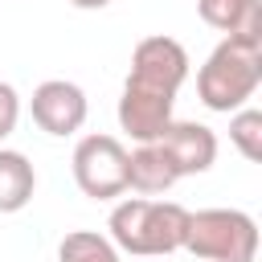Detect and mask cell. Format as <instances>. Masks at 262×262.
<instances>
[{
  "label": "cell",
  "mask_w": 262,
  "mask_h": 262,
  "mask_svg": "<svg viewBox=\"0 0 262 262\" xmlns=\"http://www.w3.org/2000/svg\"><path fill=\"white\" fill-rule=\"evenodd\" d=\"M111 242L123 254L139 258H164L184 250V229H188V209L176 201H151V196H127L111 209Z\"/></svg>",
  "instance_id": "1"
},
{
  "label": "cell",
  "mask_w": 262,
  "mask_h": 262,
  "mask_svg": "<svg viewBox=\"0 0 262 262\" xmlns=\"http://www.w3.org/2000/svg\"><path fill=\"white\" fill-rule=\"evenodd\" d=\"M258 82H262V41L221 37L217 49L196 70V98L217 115H233L254 98Z\"/></svg>",
  "instance_id": "2"
},
{
  "label": "cell",
  "mask_w": 262,
  "mask_h": 262,
  "mask_svg": "<svg viewBox=\"0 0 262 262\" xmlns=\"http://www.w3.org/2000/svg\"><path fill=\"white\" fill-rule=\"evenodd\" d=\"M184 250L201 262H254L258 221L242 209H196L188 213Z\"/></svg>",
  "instance_id": "3"
},
{
  "label": "cell",
  "mask_w": 262,
  "mask_h": 262,
  "mask_svg": "<svg viewBox=\"0 0 262 262\" xmlns=\"http://www.w3.org/2000/svg\"><path fill=\"white\" fill-rule=\"evenodd\" d=\"M74 180L90 201H115L127 192V147L115 135H82L74 147Z\"/></svg>",
  "instance_id": "4"
},
{
  "label": "cell",
  "mask_w": 262,
  "mask_h": 262,
  "mask_svg": "<svg viewBox=\"0 0 262 262\" xmlns=\"http://www.w3.org/2000/svg\"><path fill=\"white\" fill-rule=\"evenodd\" d=\"M188 78V49L176 41V37H143L131 53V70H127V82L131 86H143V90H160V94H172L184 86Z\"/></svg>",
  "instance_id": "5"
},
{
  "label": "cell",
  "mask_w": 262,
  "mask_h": 262,
  "mask_svg": "<svg viewBox=\"0 0 262 262\" xmlns=\"http://www.w3.org/2000/svg\"><path fill=\"white\" fill-rule=\"evenodd\" d=\"M29 115L45 135H74V131H82V123L90 115V102H86V90L78 82L49 78V82H41L33 90Z\"/></svg>",
  "instance_id": "6"
},
{
  "label": "cell",
  "mask_w": 262,
  "mask_h": 262,
  "mask_svg": "<svg viewBox=\"0 0 262 262\" xmlns=\"http://www.w3.org/2000/svg\"><path fill=\"white\" fill-rule=\"evenodd\" d=\"M156 143H160L164 156L172 160L176 176H201V172H209L213 160H217V135H213V127L192 123V119H172Z\"/></svg>",
  "instance_id": "7"
},
{
  "label": "cell",
  "mask_w": 262,
  "mask_h": 262,
  "mask_svg": "<svg viewBox=\"0 0 262 262\" xmlns=\"http://www.w3.org/2000/svg\"><path fill=\"white\" fill-rule=\"evenodd\" d=\"M172 106H176L172 94H160V90H143V86L123 82V94H119V127L135 143H156L164 135V127L172 123Z\"/></svg>",
  "instance_id": "8"
},
{
  "label": "cell",
  "mask_w": 262,
  "mask_h": 262,
  "mask_svg": "<svg viewBox=\"0 0 262 262\" xmlns=\"http://www.w3.org/2000/svg\"><path fill=\"white\" fill-rule=\"evenodd\" d=\"M176 168L164 156L160 143H139L135 151H127V188L139 196H160L176 184Z\"/></svg>",
  "instance_id": "9"
},
{
  "label": "cell",
  "mask_w": 262,
  "mask_h": 262,
  "mask_svg": "<svg viewBox=\"0 0 262 262\" xmlns=\"http://www.w3.org/2000/svg\"><path fill=\"white\" fill-rule=\"evenodd\" d=\"M196 12L209 29L225 33V37L262 41V0H196Z\"/></svg>",
  "instance_id": "10"
},
{
  "label": "cell",
  "mask_w": 262,
  "mask_h": 262,
  "mask_svg": "<svg viewBox=\"0 0 262 262\" xmlns=\"http://www.w3.org/2000/svg\"><path fill=\"white\" fill-rule=\"evenodd\" d=\"M37 192V172L25 151L0 147V213H20Z\"/></svg>",
  "instance_id": "11"
},
{
  "label": "cell",
  "mask_w": 262,
  "mask_h": 262,
  "mask_svg": "<svg viewBox=\"0 0 262 262\" xmlns=\"http://www.w3.org/2000/svg\"><path fill=\"white\" fill-rule=\"evenodd\" d=\"M57 262H119V250L106 233L94 229H70L57 242Z\"/></svg>",
  "instance_id": "12"
},
{
  "label": "cell",
  "mask_w": 262,
  "mask_h": 262,
  "mask_svg": "<svg viewBox=\"0 0 262 262\" xmlns=\"http://www.w3.org/2000/svg\"><path fill=\"white\" fill-rule=\"evenodd\" d=\"M229 143L250 164H258L262 160V111H254V106L233 111V119H229Z\"/></svg>",
  "instance_id": "13"
},
{
  "label": "cell",
  "mask_w": 262,
  "mask_h": 262,
  "mask_svg": "<svg viewBox=\"0 0 262 262\" xmlns=\"http://www.w3.org/2000/svg\"><path fill=\"white\" fill-rule=\"evenodd\" d=\"M16 119H20V94L8 82H0V139L16 131Z\"/></svg>",
  "instance_id": "14"
},
{
  "label": "cell",
  "mask_w": 262,
  "mask_h": 262,
  "mask_svg": "<svg viewBox=\"0 0 262 262\" xmlns=\"http://www.w3.org/2000/svg\"><path fill=\"white\" fill-rule=\"evenodd\" d=\"M74 8H86V12H98V8H106L111 0H70Z\"/></svg>",
  "instance_id": "15"
}]
</instances>
